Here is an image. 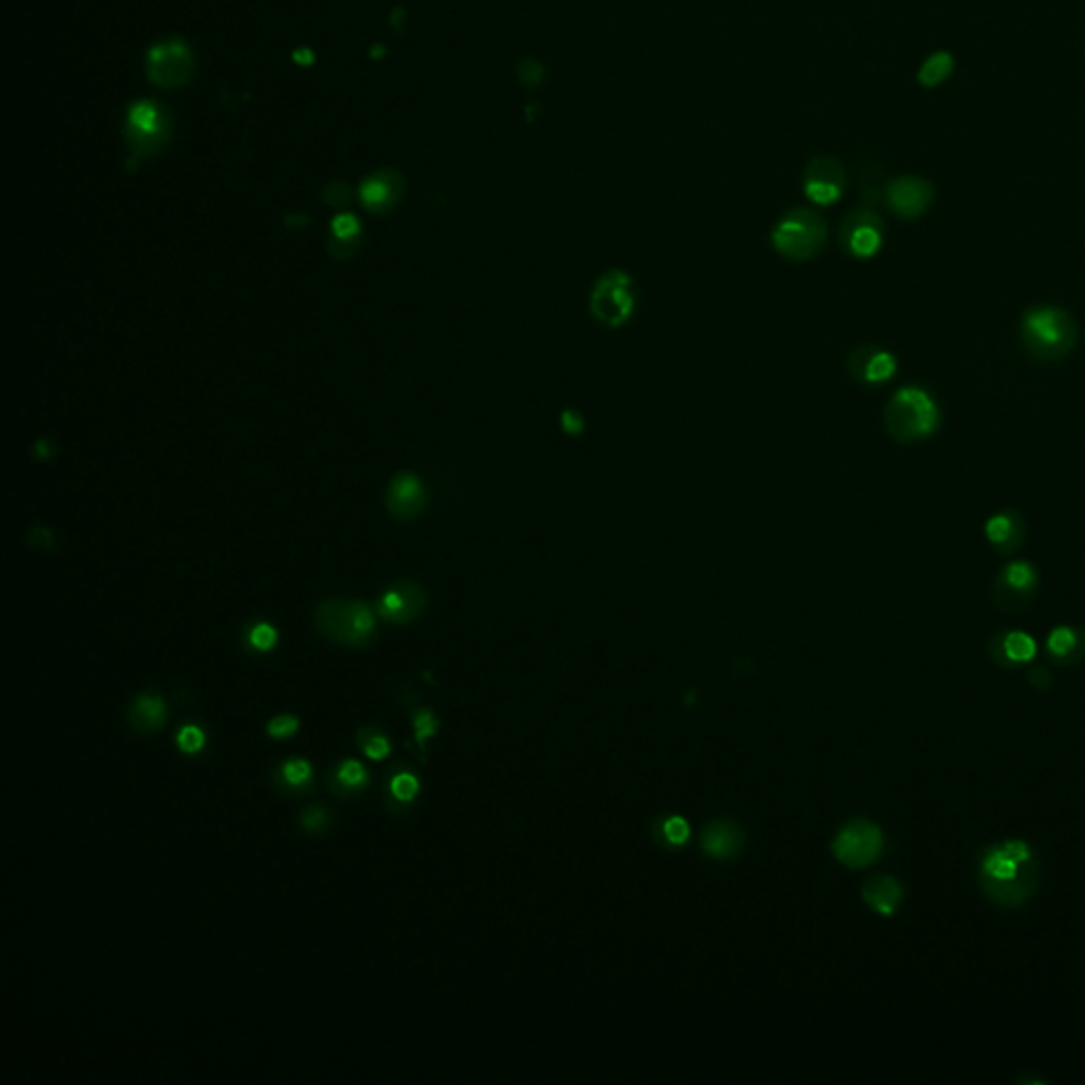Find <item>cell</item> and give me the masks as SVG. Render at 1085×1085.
I'll return each mask as SVG.
<instances>
[{"label": "cell", "instance_id": "obj_1", "mask_svg": "<svg viewBox=\"0 0 1085 1085\" xmlns=\"http://www.w3.org/2000/svg\"><path fill=\"white\" fill-rule=\"evenodd\" d=\"M1020 335L1030 357L1039 361H1060L1075 350L1079 327L1075 318L1062 308L1035 306L1024 312Z\"/></svg>", "mask_w": 1085, "mask_h": 1085}, {"label": "cell", "instance_id": "obj_2", "mask_svg": "<svg viewBox=\"0 0 1085 1085\" xmlns=\"http://www.w3.org/2000/svg\"><path fill=\"white\" fill-rule=\"evenodd\" d=\"M941 412L937 401L924 388L907 386L897 390L886 405V433L899 443H914L937 433Z\"/></svg>", "mask_w": 1085, "mask_h": 1085}, {"label": "cell", "instance_id": "obj_3", "mask_svg": "<svg viewBox=\"0 0 1085 1085\" xmlns=\"http://www.w3.org/2000/svg\"><path fill=\"white\" fill-rule=\"evenodd\" d=\"M316 630L335 645L365 647L376 632L369 604L359 600H327L314 611Z\"/></svg>", "mask_w": 1085, "mask_h": 1085}, {"label": "cell", "instance_id": "obj_4", "mask_svg": "<svg viewBox=\"0 0 1085 1085\" xmlns=\"http://www.w3.org/2000/svg\"><path fill=\"white\" fill-rule=\"evenodd\" d=\"M827 223L810 208H793L772 229V246L789 261H810L823 251Z\"/></svg>", "mask_w": 1085, "mask_h": 1085}, {"label": "cell", "instance_id": "obj_5", "mask_svg": "<svg viewBox=\"0 0 1085 1085\" xmlns=\"http://www.w3.org/2000/svg\"><path fill=\"white\" fill-rule=\"evenodd\" d=\"M634 284L624 270H609L602 274L590 295V312L598 323L611 329L624 327L634 314Z\"/></svg>", "mask_w": 1085, "mask_h": 1085}, {"label": "cell", "instance_id": "obj_6", "mask_svg": "<svg viewBox=\"0 0 1085 1085\" xmlns=\"http://www.w3.org/2000/svg\"><path fill=\"white\" fill-rule=\"evenodd\" d=\"M840 242L855 259L874 257L884 244V221L871 208L852 210L840 225Z\"/></svg>", "mask_w": 1085, "mask_h": 1085}, {"label": "cell", "instance_id": "obj_7", "mask_svg": "<svg viewBox=\"0 0 1085 1085\" xmlns=\"http://www.w3.org/2000/svg\"><path fill=\"white\" fill-rule=\"evenodd\" d=\"M846 189V170L838 157L818 155L804 168V193L816 206H833Z\"/></svg>", "mask_w": 1085, "mask_h": 1085}, {"label": "cell", "instance_id": "obj_8", "mask_svg": "<svg viewBox=\"0 0 1085 1085\" xmlns=\"http://www.w3.org/2000/svg\"><path fill=\"white\" fill-rule=\"evenodd\" d=\"M1037 585L1039 575L1033 564L1026 560L1011 562L996 575L994 600L1005 611H1022L1035 598Z\"/></svg>", "mask_w": 1085, "mask_h": 1085}, {"label": "cell", "instance_id": "obj_9", "mask_svg": "<svg viewBox=\"0 0 1085 1085\" xmlns=\"http://www.w3.org/2000/svg\"><path fill=\"white\" fill-rule=\"evenodd\" d=\"M882 833L867 821L848 823L833 842V852L848 867H865L874 863L882 852Z\"/></svg>", "mask_w": 1085, "mask_h": 1085}, {"label": "cell", "instance_id": "obj_10", "mask_svg": "<svg viewBox=\"0 0 1085 1085\" xmlns=\"http://www.w3.org/2000/svg\"><path fill=\"white\" fill-rule=\"evenodd\" d=\"M884 200L895 217L912 221L922 217L924 212L931 208L935 200V189L927 179H922V176L905 174L886 185Z\"/></svg>", "mask_w": 1085, "mask_h": 1085}, {"label": "cell", "instance_id": "obj_11", "mask_svg": "<svg viewBox=\"0 0 1085 1085\" xmlns=\"http://www.w3.org/2000/svg\"><path fill=\"white\" fill-rule=\"evenodd\" d=\"M193 75V56L189 47L170 39L157 43L149 53V77L159 87H179L185 85Z\"/></svg>", "mask_w": 1085, "mask_h": 1085}, {"label": "cell", "instance_id": "obj_12", "mask_svg": "<svg viewBox=\"0 0 1085 1085\" xmlns=\"http://www.w3.org/2000/svg\"><path fill=\"white\" fill-rule=\"evenodd\" d=\"M426 609V592L414 581H399L378 602V615L390 624H409Z\"/></svg>", "mask_w": 1085, "mask_h": 1085}, {"label": "cell", "instance_id": "obj_13", "mask_svg": "<svg viewBox=\"0 0 1085 1085\" xmlns=\"http://www.w3.org/2000/svg\"><path fill=\"white\" fill-rule=\"evenodd\" d=\"M848 373H850V378L859 384L878 386L895 376L897 359L891 352L880 346L865 344L850 352Z\"/></svg>", "mask_w": 1085, "mask_h": 1085}, {"label": "cell", "instance_id": "obj_14", "mask_svg": "<svg viewBox=\"0 0 1085 1085\" xmlns=\"http://www.w3.org/2000/svg\"><path fill=\"white\" fill-rule=\"evenodd\" d=\"M128 140L132 151L138 155H151L164 145L166 121L157 106L149 102H140L134 106L130 113Z\"/></svg>", "mask_w": 1085, "mask_h": 1085}, {"label": "cell", "instance_id": "obj_15", "mask_svg": "<svg viewBox=\"0 0 1085 1085\" xmlns=\"http://www.w3.org/2000/svg\"><path fill=\"white\" fill-rule=\"evenodd\" d=\"M426 505V490L412 473H399L386 490V507L395 520H414Z\"/></svg>", "mask_w": 1085, "mask_h": 1085}, {"label": "cell", "instance_id": "obj_16", "mask_svg": "<svg viewBox=\"0 0 1085 1085\" xmlns=\"http://www.w3.org/2000/svg\"><path fill=\"white\" fill-rule=\"evenodd\" d=\"M986 539L1003 556L1018 551L1026 541V522L1018 511L994 513L984 526Z\"/></svg>", "mask_w": 1085, "mask_h": 1085}, {"label": "cell", "instance_id": "obj_17", "mask_svg": "<svg viewBox=\"0 0 1085 1085\" xmlns=\"http://www.w3.org/2000/svg\"><path fill=\"white\" fill-rule=\"evenodd\" d=\"M170 713L166 700L159 693L147 691L136 696L128 708V723L138 734H153L164 729Z\"/></svg>", "mask_w": 1085, "mask_h": 1085}, {"label": "cell", "instance_id": "obj_18", "mask_svg": "<svg viewBox=\"0 0 1085 1085\" xmlns=\"http://www.w3.org/2000/svg\"><path fill=\"white\" fill-rule=\"evenodd\" d=\"M371 782V776L363 763L357 759H344L340 763H333L327 770L325 785L327 789L342 799H350L354 795H361Z\"/></svg>", "mask_w": 1085, "mask_h": 1085}, {"label": "cell", "instance_id": "obj_19", "mask_svg": "<svg viewBox=\"0 0 1085 1085\" xmlns=\"http://www.w3.org/2000/svg\"><path fill=\"white\" fill-rule=\"evenodd\" d=\"M272 787L280 795L301 797L314 789V770L308 759L293 757L272 770Z\"/></svg>", "mask_w": 1085, "mask_h": 1085}, {"label": "cell", "instance_id": "obj_20", "mask_svg": "<svg viewBox=\"0 0 1085 1085\" xmlns=\"http://www.w3.org/2000/svg\"><path fill=\"white\" fill-rule=\"evenodd\" d=\"M403 193V179L393 172L384 170L373 174L361 187V200L373 212H388L393 208Z\"/></svg>", "mask_w": 1085, "mask_h": 1085}, {"label": "cell", "instance_id": "obj_21", "mask_svg": "<svg viewBox=\"0 0 1085 1085\" xmlns=\"http://www.w3.org/2000/svg\"><path fill=\"white\" fill-rule=\"evenodd\" d=\"M744 846V831L727 821L710 823L702 833V848L713 859H734Z\"/></svg>", "mask_w": 1085, "mask_h": 1085}, {"label": "cell", "instance_id": "obj_22", "mask_svg": "<svg viewBox=\"0 0 1085 1085\" xmlns=\"http://www.w3.org/2000/svg\"><path fill=\"white\" fill-rule=\"evenodd\" d=\"M863 897L878 914L891 916L897 910V905L901 903V886L897 884L895 878L878 876L865 884Z\"/></svg>", "mask_w": 1085, "mask_h": 1085}, {"label": "cell", "instance_id": "obj_23", "mask_svg": "<svg viewBox=\"0 0 1085 1085\" xmlns=\"http://www.w3.org/2000/svg\"><path fill=\"white\" fill-rule=\"evenodd\" d=\"M954 73V56L948 51H935L931 53V56L922 62L920 70H918V83L922 87H937L944 83L946 79H950Z\"/></svg>", "mask_w": 1085, "mask_h": 1085}, {"label": "cell", "instance_id": "obj_24", "mask_svg": "<svg viewBox=\"0 0 1085 1085\" xmlns=\"http://www.w3.org/2000/svg\"><path fill=\"white\" fill-rule=\"evenodd\" d=\"M357 744H359V749L365 753V757L371 759V761H382V759H386L390 755V751H393L388 736L382 732L380 727H371V725H365V727L359 729Z\"/></svg>", "mask_w": 1085, "mask_h": 1085}, {"label": "cell", "instance_id": "obj_25", "mask_svg": "<svg viewBox=\"0 0 1085 1085\" xmlns=\"http://www.w3.org/2000/svg\"><path fill=\"white\" fill-rule=\"evenodd\" d=\"M1083 647V636L1075 628L1060 626L1047 638V649L1058 660H1066V657H1075Z\"/></svg>", "mask_w": 1085, "mask_h": 1085}, {"label": "cell", "instance_id": "obj_26", "mask_svg": "<svg viewBox=\"0 0 1085 1085\" xmlns=\"http://www.w3.org/2000/svg\"><path fill=\"white\" fill-rule=\"evenodd\" d=\"M1003 655L1009 662H1030L1037 655L1035 640L1024 632H1009L1001 638Z\"/></svg>", "mask_w": 1085, "mask_h": 1085}, {"label": "cell", "instance_id": "obj_27", "mask_svg": "<svg viewBox=\"0 0 1085 1085\" xmlns=\"http://www.w3.org/2000/svg\"><path fill=\"white\" fill-rule=\"evenodd\" d=\"M418 791H420L418 778L412 772H399L388 782L386 802H401L409 806L416 799Z\"/></svg>", "mask_w": 1085, "mask_h": 1085}, {"label": "cell", "instance_id": "obj_28", "mask_svg": "<svg viewBox=\"0 0 1085 1085\" xmlns=\"http://www.w3.org/2000/svg\"><path fill=\"white\" fill-rule=\"evenodd\" d=\"M299 825L308 835H325L333 825V814L327 806L312 804L299 814Z\"/></svg>", "mask_w": 1085, "mask_h": 1085}, {"label": "cell", "instance_id": "obj_29", "mask_svg": "<svg viewBox=\"0 0 1085 1085\" xmlns=\"http://www.w3.org/2000/svg\"><path fill=\"white\" fill-rule=\"evenodd\" d=\"M176 744H179V749L185 753V755H198L204 751L206 746V734L204 729L198 727V725H185L181 727L179 736H176Z\"/></svg>", "mask_w": 1085, "mask_h": 1085}, {"label": "cell", "instance_id": "obj_30", "mask_svg": "<svg viewBox=\"0 0 1085 1085\" xmlns=\"http://www.w3.org/2000/svg\"><path fill=\"white\" fill-rule=\"evenodd\" d=\"M276 640H278V634L270 624H255L246 634V643L251 645L253 651H259V653L272 651L276 647Z\"/></svg>", "mask_w": 1085, "mask_h": 1085}, {"label": "cell", "instance_id": "obj_31", "mask_svg": "<svg viewBox=\"0 0 1085 1085\" xmlns=\"http://www.w3.org/2000/svg\"><path fill=\"white\" fill-rule=\"evenodd\" d=\"M412 719H414V729H416V742H418L420 749H424L426 740H429L431 736L437 734L439 721H437V717L433 715V710H429V708H420V710H416Z\"/></svg>", "mask_w": 1085, "mask_h": 1085}, {"label": "cell", "instance_id": "obj_32", "mask_svg": "<svg viewBox=\"0 0 1085 1085\" xmlns=\"http://www.w3.org/2000/svg\"><path fill=\"white\" fill-rule=\"evenodd\" d=\"M297 729H299V719L293 715H278L272 721H268V736L276 740L295 736Z\"/></svg>", "mask_w": 1085, "mask_h": 1085}, {"label": "cell", "instance_id": "obj_33", "mask_svg": "<svg viewBox=\"0 0 1085 1085\" xmlns=\"http://www.w3.org/2000/svg\"><path fill=\"white\" fill-rule=\"evenodd\" d=\"M662 833L668 844H674V846H681L687 842L689 838V825L683 821L681 816H670L668 821H664V827H662Z\"/></svg>", "mask_w": 1085, "mask_h": 1085}, {"label": "cell", "instance_id": "obj_34", "mask_svg": "<svg viewBox=\"0 0 1085 1085\" xmlns=\"http://www.w3.org/2000/svg\"><path fill=\"white\" fill-rule=\"evenodd\" d=\"M518 77L522 79V83H526L528 87L532 85H539L543 79H545V66L535 60V58H526L520 66H518Z\"/></svg>", "mask_w": 1085, "mask_h": 1085}, {"label": "cell", "instance_id": "obj_35", "mask_svg": "<svg viewBox=\"0 0 1085 1085\" xmlns=\"http://www.w3.org/2000/svg\"><path fill=\"white\" fill-rule=\"evenodd\" d=\"M359 234V221L352 215H342L333 221V238L352 240Z\"/></svg>", "mask_w": 1085, "mask_h": 1085}, {"label": "cell", "instance_id": "obj_36", "mask_svg": "<svg viewBox=\"0 0 1085 1085\" xmlns=\"http://www.w3.org/2000/svg\"><path fill=\"white\" fill-rule=\"evenodd\" d=\"M560 424H562V431L573 437H579L585 431V420L579 412H575V409H566V412H562Z\"/></svg>", "mask_w": 1085, "mask_h": 1085}]
</instances>
